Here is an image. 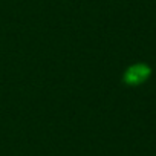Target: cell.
I'll list each match as a JSON object with an SVG mask.
<instances>
[{"instance_id":"obj_1","label":"cell","mask_w":156,"mask_h":156,"mask_svg":"<svg viewBox=\"0 0 156 156\" xmlns=\"http://www.w3.org/2000/svg\"><path fill=\"white\" fill-rule=\"evenodd\" d=\"M150 75V67L145 64H133L130 66L126 73H124V81L130 86L141 84L147 80V76Z\"/></svg>"}]
</instances>
